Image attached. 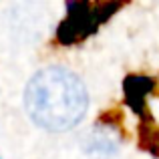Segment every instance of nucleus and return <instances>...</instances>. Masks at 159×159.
<instances>
[{
  "instance_id": "nucleus-1",
  "label": "nucleus",
  "mask_w": 159,
  "mask_h": 159,
  "mask_svg": "<svg viewBox=\"0 0 159 159\" xmlns=\"http://www.w3.org/2000/svg\"><path fill=\"white\" fill-rule=\"evenodd\" d=\"M24 107L32 123L40 129L65 133L85 119L89 93L77 73L52 65L32 75L24 91Z\"/></svg>"
}]
</instances>
